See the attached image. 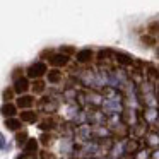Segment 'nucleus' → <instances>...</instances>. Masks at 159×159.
Instances as JSON below:
<instances>
[{"label":"nucleus","mask_w":159,"mask_h":159,"mask_svg":"<svg viewBox=\"0 0 159 159\" xmlns=\"http://www.w3.org/2000/svg\"><path fill=\"white\" fill-rule=\"evenodd\" d=\"M48 62L46 60H36V62H33L31 65L26 69V75L29 77L31 80H36V79H43V77H46V74H48Z\"/></svg>","instance_id":"f257e3e1"},{"label":"nucleus","mask_w":159,"mask_h":159,"mask_svg":"<svg viewBox=\"0 0 159 159\" xmlns=\"http://www.w3.org/2000/svg\"><path fill=\"white\" fill-rule=\"evenodd\" d=\"M70 62H72V57L65 55V53L58 52V50L48 58V65L50 67H57V69H65V67L70 65Z\"/></svg>","instance_id":"f03ea898"},{"label":"nucleus","mask_w":159,"mask_h":159,"mask_svg":"<svg viewBox=\"0 0 159 159\" xmlns=\"http://www.w3.org/2000/svg\"><path fill=\"white\" fill-rule=\"evenodd\" d=\"M75 63L79 65H91V62L96 60V50L93 48H80L79 52L75 53Z\"/></svg>","instance_id":"7ed1b4c3"},{"label":"nucleus","mask_w":159,"mask_h":159,"mask_svg":"<svg viewBox=\"0 0 159 159\" xmlns=\"http://www.w3.org/2000/svg\"><path fill=\"white\" fill-rule=\"evenodd\" d=\"M113 62L118 63L120 67H125V69L135 65V58H134V57L128 55L127 52H120V50H115V53H113Z\"/></svg>","instance_id":"20e7f679"},{"label":"nucleus","mask_w":159,"mask_h":159,"mask_svg":"<svg viewBox=\"0 0 159 159\" xmlns=\"http://www.w3.org/2000/svg\"><path fill=\"white\" fill-rule=\"evenodd\" d=\"M31 79H29L28 75H22L19 77V79L14 80V84H12V87H14L16 94L17 96H22V94H28L29 91H31Z\"/></svg>","instance_id":"39448f33"},{"label":"nucleus","mask_w":159,"mask_h":159,"mask_svg":"<svg viewBox=\"0 0 159 159\" xmlns=\"http://www.w3.org/2000/svg\"><path fill=\"white\" fill-rule=\"evenodd\" d=\"M127 154V140H116L110 147V157L111 159H121Z\"/></svg>","instance_id":"423d86ee"},{"label":"nucleus","mask_w":159,"mask_h":159,"mask_svg":"<svg viewBox=\"0 0 159 159\" xmlns=\"http://www.w3.org/2000/svg\"><path fill=\"white\" fill-rule=\"evenodd\" d=\"M36 103V96L34 94H22V96H17L16 98V104H17L19 110H33Z\"/></svg>","instance_id":"0eeeda50"},{"label":"nucleus","mask_w":159,"mask_h":159,"mask_svg":"<svg viewBox=\"0 0 159 159\" xmlns=\"http://www.w3.org/2000/svg\"><path fill=\"white\" fill-rule=\"evenodd\" d=\"M65 75H63V69H57V67H52L46 74V80H48L50 86H58V84L63 82Z\"/></svg>","instance_id":"6e6552de"},{"label":"nucleus","mask_w":159,"mask_h":159,"mask_svg":"<svg viewBox=\"0 0 159 159\" xmlns=\"http://www.w3.org/2000/svg\"><path fill=\"white\" fill-rule=\"evenodd\" d=\"M142 118H144V123L145 125L159 123V110H157V108H152V106H145L144 108V113H142Z\"/></svg>","instance_id":"1a4fd4ad"},{"label":"nucleus","mask_w":159,"mask_h":159,"mask_svg":"<svg viewBox=\"0 0 159 159\" xmlns=\"http://www.w3.org/2000/svg\"><path fill=\"white\" fill-rule=\"evenodd\" d=\"M74 139L72 137H62L60 139V154L63 156V157H70V156L74 154Z\"/></svg>","instance_id":"9d476101"},{"label":"nucleus","mask_w":159,"mask_h":159,"mask_svg":"<svg viewBox=\"0 0 159 159\" xmlns=\"http://www.w3.org/2000/svg\"><path fill=\"white\" fill-rule=\"evenodd\" d=\"M38 127L41 128L43 132H53V130H57V128L60 127V123L57 121L55 116H50V115H46V116L38 123Z\"/></svg>","instance_id":"9b49d317"},{"label":"nucleus","mask_w":159,"mask_h":159,"mask_svg":"<svg viewBox=\"0 0 159 159\" xmlns=\"http://www.w3.org/2000/svg\"><path fill=\"white\" fill-rule=\"evenodd\" d=\"M144 142L147 149H159V132L157 130H149L144 135Z\"/></svg>","instance_id":"f8f14e48"},{"label":"nucleus","mask_w":159,"mask_h":159,"mask_svg":"<svg viewBox=\"0 0 159 159\" xmlns=\"http://www.w3.org/2000/svg\"><path fill=\"white\" fill-rule=\"evenodd\" d=\"M113 53H115V50H111V48H99L96 52V60H98V63H106V65H110V62L113 60Z\"/></svg>","instance_id":"ddd939ff"},{"label":"nucleus","mask_w":159,"mask_h":159,"mask_svg":"<svg viewBox=\"0 0 159 159\" xmlns=\"http://www.w3.org/2000/svg\"><path fill=\"white\" fill-rule=\"evenodd\" d=\"M19 118H21L24 123L33 125L39 120V115H38V111H34V110H22L21 113H19Z\"/></svg>","instance_id":"4468645a"},{"label":"nucleus","mask_w":159,"mask_h":159,"mask_svg":"<svg viewBox=\"0 0 159 159\" xmlns=\"http://www.w3.org/2000/svg\"><path fill=\"white\" fill-rule=\"evenodd\" d=\"M39 144H41L39 140L29 137V140L26 142V145L22 147V152H26L28 156H36V154L39 152Z\"/></svg>","instance_id":"2eb2a0df"},{"label":"nucleus","mask_w":159,"mask_h":159,"mask_svg":"<svg viewBox=\"0 0 159 159\" xmlns=\"http://www.w3.org/2000/svg\"><path fill=\"white\" fill-rule=\"evenodd\" d=\"M22 123H24V121H22L19 116H11V118H5V121H4L5 128H7V130H11V132H19V130L22 128Z\"/></svg>","instance_id":"dca6fc26"},{"label":"nucleus","mask_w":159,"mask_h":159,"mask_svg":"<svg viewBox=\"0 0 159 159\" xmlns=\"http://www.w3.org/2000/svg\"><path fill=\"white\" fill-rule=\"evenodd\" d=\"M17 104L12 103V101H9V103H4L2 104V116L4 118H11V116H17Z\"/></svg>","instance_id":"f3484780"},{"label":"nucleus","mask_w":159,"mask_h":159,"mask_svg":"<svg viewBox=\"0 0 159 159\" xmlns=\"http://www.w3.org/2000/svg\"><path fill=\"white\" fill-rule=\"evenodd\" d=\"M46 86H48V80L36 79V80H33V84H31V93L34 94V96H41V94H45Z\"/></svg>","instance_id":"a211bd4d"},{"label":"nucleus","mask_w":159,"mask_h":159,"mask_svg":"<svg viewBox=\"0 0 159 159\" xmlns=\"http://www.w3.org/2000/svg\"><path fill=\"white\" fill-rule=\"evenodd\" d=\"M145 77H147L149 80H152L154 84H159V67L149 63V65L145 67Z\"/></svg>","instance_id":"6ab92c4d"},{"label":"nucleus","mask_w":159,"mask_h":159,"mask_svg":"<svg viewBox=\"0 0 159 159\" xmlns=\"http://www.w3.org/2000/svg\"><path fill=\"white\" fill-rule=\"evenodd\" d=\"M139 39H140V43L144 46H147V48H154V46L157 45V41H159L157 36H152V34H149V33L147 34H142Z\"/></svg>","instance_id":"aec40b11"},{"label":"nucleus","mask_w":159,"mask_h":159,"mask_svg":"<svg viewBox=\"0 0 159 159\" xmlns=\"http://www.w3.org/2000/svg\"><path fill=\"white\" fill-rule=\"evenodd\" d=\"M16 134H17V135H16V144H17L19 145V147H24V145H26V142H28L29 140V137H28V132H26V130H19V132H16Z\"/></svg>","instance_id":"412c9836"},{"label":"nucleus","mask_w":159,"mask_h":159,"mask_svg":"<svg viewBox=\"0 0 159 159\" xmlns=\"http://www.w3.org/2000/svg\"><path fill=\"white\" fill-rule=\"evenodd\" d=\"M39 142H41L43 147H50V145H52V142H53V135L50 134V132H43L41 137H39Z\"/></svg>","instance_id":"4be33fe9"},{"label":"nucleus","mask_w":159,"mask_h":159,"mask_svg":"<svg viewBox=\"0 0 159 159\" xmlns=\"http://www.w3.org/2000/svg\"><path fill=\"white\" fill-rule=\"evenodd\" d=\"M58 52L65 53V55H69V57H75V53L79 52V50H77L75 46H72V45H62L58 48Z\"/></svg>","instance_id":"5701e85b"},{"label":"nucleus","mask_w":159,"mask_h":159,"mask_svg":"<svg viewBox=\"0 0 159 159\" xmlns=\"http://www.w3.org/2000/svg\"><path fill=\"white\" fill-rule=\"evenodd\" d=\"M16 96V91L14 87H5L4 93H2V99H4V103H9V101H12Z\"/></svg>","instance_id":"b1692460"},{"label":"nucleus","mask_w":159,"mask_h":159,"mask_svg":"<svg viewBox=\"0 0 159 159\" xmlns=\"http://www.w3.org/2000/svg\"><path fill=\"white\" fill-rule=\"evenodd\" d=\"M147 33L149 34H152V36H159V21H151L147 24Z\"/></svg>","instance_id":"393cba45"},{"label":"nucleus","mask_w":159,"mask_h":159,"mask_svg":"<svg viewBox=\"0 0 159 159\" xmlns=\"http://www.w3.org/2000/svg\"><path fill=\"white\" fill-rule=\"evenodd\" d=\"M134 159H151V154H149L147 149H139L134 154Z\"/></svg>","instance_id":"a878e982"},{"label":"nucleus","mask_w":159,"mask_h":159,"mask_svg":"<svg viewBox=\"0 0 159 159\" xmlns=\"http://www.w3.org/2000/svg\"><path fill=\"white\" fill-rule=\"evenodd\" d=\"M55 52H57V50H53V48H50V50L46 48V50H43V52L39 53V58H41V60H46V62H48V58H50V57H52Z\"/></svg>","instance_id":"bb28decb"},{"label":"nucleus","mask_w":159,"mask_h":159,"mask_svg":"<svg viewBox=\"0 0 159 159\" xmlns=\"http://www.w3.org/2000/svg\"><path fill=\"white\" fill-rule=\"evenodd\" d=\"M22 75H24V69H22V67H17V69H14V72L11 74L12 80L19 79V77H22Z\"/></svg>","instance_id":"cd10ccee"},{"label":"nucleus","mask_w":159,"mask_h":159,"mask_svg":"<svg viewBox=\"0 0 159 159\" xmlns=\"http://www.w3.org/2000/svg\"><path fill=\"white\" fill-rule=\"evenodd\" d=\"M0 142H2V152L11 151V142L7 144V139H5V135H2V137H0Z\"/></svg>","instance_id":"c85d7f7f"},{"label":"nucleus","mask_w":159,"mask_h":159,"mask_svg":"<svg viewBox=\"0 0 159 159\" xmlns=\"http://www.w3.org/2000/svg\"><path fill=\"white\" fill-rule=\"evenodd\" d=\"M39 156H41V159H55V156H53L52 152H48V151H41Z\"/></svg>","instance_id":"c756f323"},{"label":"nucleus","mask_w":159,"mask_h":159,"mask_svg":"<svg viewBox=\"0 0 159 159\" xmlns=\"http://www.w3.org/2000/svg\"><path fill=\"white\" fill-rule=\"evenodd\" d=\"M151 159H159V149H154V151H152Z\"/></svg>","instance_id":"7c9ffc66"},{"label":"nucleus","mask_w":159,"mask_h":159,"mask_svg":"<svg viewBox=\"0 0 159 159\" xmlns=\"http://www.w3.org/2000/svg\"><path fill=\"white\" fill-rule=\"evenodd\" d=\"M26 157H28V154H26V152H24V154H21V156H17V157H16V159H26Z\"/></svg>","instance_id":"2f4dec72"},{"label":"nucleus","mask_w":159,"mask_h":159,"mask_svg":"<svg viewBox=\"0 0 159 159\" xmlns=\"http://www.w3.org/2000/svg\"><path fill=\"white\" fill-rule=\"evenodd\" d=\"M156 58H159V46L156 48Z\"/></svg>","instance_id":"473e14b6"},{"label":"nucleus","mask_w":159,"mask_h":159,"mask_svg":"<svg viewBox=\"0 0 159 159\" xmlns=\"http://www.w3.org/2000/svg\"><path fill=\"white\" fill-rule=\"evenodd\" d=\"M157 39H159V36H157Z\"/></svg>","instance_id":"72a5a7b5"}]
</instances>
